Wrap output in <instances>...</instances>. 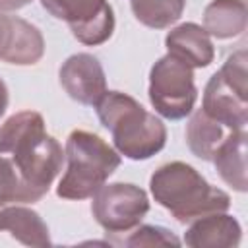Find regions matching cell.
I'll list each match as a JSON object with an SVG mask.
<instances>
[{"mask_svg":"<svg viewBox=\"0 0 248 248\" xmlns=\"http://www.w3.org/2000/svg\"><path fill=\"white\" fill-rule=\"evenodd\" d=\"M0 153L12 155L23 182L41 198L64 161L62 145L46 134L45 118L35 110L16 112L0 126Z\"/></svg>","mask_w":248,"mask_h":248,"instance_id":"6da1fadb","label":"cell"},{"mask_svg":"<svg viewBox=\"0 0 248 248\" xmlns=\"http://www.w3.org/2000/svg\"><path fill=\"white\" fill-rule=\"evenodd\" d=\"M95 110L101 124L110 132L114 149L132 161H145L167 143L163 120L145 110L128 93L105 91Z\"/></svg>","mask_w":248,"mask_h":248,"instance_id":"7a4b0ae2","label":"cell"},{"mask_svg":"<svg viewBox=\"0 0 248 248\" xmlns=\"http://www.w3.org/2000/svg\"><path fill=\"white\" fill-rule=\"evenodd\" d=\"M153 200L165 207L178 223H192L209 213H223L231 207V198L211 186L192 165L172 161L161 165L149 178Z\"/></svg>","mask_w":248,"mask_h":248,"instance_id":"3957f363","label":"cell"},{"mask_svg":"<svg viewBox=\"0 0 248 248\" xmlns=\"http://www.w3.org/2000/svg\"><path fill=\"white\" fill-rule=\"evenodd\" d=\"M64 155L68 169L58 182L56 194L64 200H87L120 167V153L101 136L74 130L66 140Z\"/></svg>","mask_w":248,"mask_h":248,"instance_id":"277c9868","label":"cell"},{"mask_svg":"<svg viewBox=\"0 0 248 248\" xmlns=\"http://www.w3.org/2000/svg\"><path fill=\"white\" fill-rule=\"evenodd\" d=\"M192 70L194 68L169 52L151 66L149 103L157 114L169 120H180L194 110L198 89Z\"/></svg>","mask_w":248,"mask_h":248,"instance_id":"5b68a950","label":"cell"},{"mask_svg":"<svg viewBox=\"0 0 248 248\" xmlns=\"http://www.w3.org/2000/svg\"><path fill=\"white\" fill-rule=\"evenodd\" d=\"M149 211L145 190L128 182L103 184L91 202L95 221L107 232H128L136 229Z\"/></svg>","mask_w":248,"mask_h":248,"instance_id":"8992f818","label":"cell"},{"mask_svg":"<svg viewBox=\"0 0 248 248\" xmlns=\"http://www.w3.org/2000/svg\"><path fill=\"white\" fill-rule=\"evenodd\" d=\"M43 8L70 25L72 35L87 45L107 43L114 31V12L107 0H41Z\"/></svg>","mask_w":248,"mask_h":248,"instance_id":"52a82bcc","label":"cell"},{"mask_svg":"<svg viewBox=\"0 0 248 248\" xmlns=\"http://www.w3.org/2000/svg\"><path fill=\"white\" fill-rule=\"evenodd\" d=\"M58 79L70 99L95 107L107 91V78L101 62L89 52H78L60 66Z\"/></svg>","mask_w":248,"mask_h":248,"instance_id":"ba28073f","label":"cell"},{"mask_svg":"<svg viewBox=\"0 0 248 248\" xmlns=\"http://www.w3.org/2000/svg\"><path fill=\"white\" fill-rule=\"evenodd\" d=\"M45 54V39L33 23L0 12V60L16 66H33Z\"/></svg>","mask_w":248,"mask_h":248,"instance_id":"9c48e42d","label":"cell"},{"mask_svg":"<svg viewBox=\"0 0 248 248\" xmlns=\"http://www.w3.org/2000/svg\"><path fill=\"white\" fill-rule=\"evenodd\" d=\"M244 91L231 85L221 72H215L203 91L202 110L223 124L227 130H246L248 124V103Z\"/></svg>","mask_w":248,"mask_h":248,"instance_id":"30bf717a","label":"cell"},{"mask_svg":"<svg viewBox=\"0 0 248 248\" xmlns=\"http://www.w3.org/2000/svg\"><path fill=\"white\" fill-rule=\"evenodd\" d=\"M240 223L225 211L194 219L184 232V244L192 248H234L240 244Z\"/></svg>","mask_w":248,"mask_h":248,"instance_id":"8fae6325","label":"cell"},{"mask_svg":"<svg viewBox=\"0 0 248 248\" xmlns=\"http://www.w3.org/2000/svg\"><path fill=\"white\" fill-rule=\"evenodd\" d=\"M165 46L169 54L186 62L190 68H205L215 58L211 37L194 21H186L170 29L165 37Z\"/></svg>","mask_w":248,"mask_h":248,"instance_id":"7c38bea8","label":"cell"},{"mask_svg":"<svg viewBox=\"0 0 248 248\" xmlns=\"http://www.w3.org/2000/svg\"><path fill=\"white\" fill-rule=\"evenodd\" d=\"M246 130H231L215 149L211 161L223 178L236 192H246Z\"/></svg>","mask_w":248,"mask_h":248,"instance_id":"4fadbf2b","label":"cell"},{"mask_svg":"<svg viewBox=\"0 0 248 248\" xmlns=\"http://www.w3.org/2000/svg\"><path fill=\"white\" fill-rule=\"evenodd\" d=\"M0 231H8L17 242L25 246H50V232L43 217L23 205L0 207Z\"/></svg>","mask_w":248,"mask_h":248,"instance_id":"5bb4252c","label":"cell"},{"mask_svg":"<svg viewBox=\"0 0 248 248\" xmlns=\"http://www.w3.org/2000/svg\"><path fill=\"white\" fill-rule=\"evenodd\" d=\"M248 8L244 0H211L203 10V29L213 39H232L246 31Z\"/></svg>","mask_w":248,"mask_h":248,"instance_id":"9a60e30c","label":"cell"},{"mask_svg":"<svg viewBox=\"0 0 248 248\" xmlns=\"http://www.w3.org/2000/svg\"><path fill=\"white\" fill-rule=\"evenodd\" d=\"M225 138V126L207 116L202 108H198L186 124V143L190 151L202 161H211L215 149Z\"/></svg>","mask_w":248,"mask_h":248,"instance_id":"2e32d148","label":"cell"},{"mask_svg":"<svg viewBox=\"0 0 248 248\" xmlns=\"http://www.w3.org/2000/svg\"><path fill=\"white\" fill-rule=\"evenodd\" d=\"M140 23L151 29H167L176 23L186 8V0H130Z\"/></svg>","mask_w":248,"mask_h":248,"instance_id":"e0dca14e","label":"cell"},{"mask_svg":"<svg viewBox=\"0 0 248 248\" xmlns=\"http://www.w3.org/2000/svg\"><path fill=\"white\" fill-rule=\"evenodd\" d=\"M39 200L41 196L23 182L14 161L0 157V207L8 203H33Z\"/></svg>","mask_w":248,"mask_h":248,"instance_id":"ac0fdd59","label":"cell"},{"mask_svg":"<svg viewBox=\"0 0 248 248\" xmlns=\"http://www.w3.org/2000/svg\"><path fill=\"white\" fill-rule=\"evenodd\" d=\"M182 240L169 229L159 225H138L124 240V246H180Z\"/></svg>","mask_w":248,"mask_h":248,"instance_id":"d6986e66","label":"cell"},{"mask_svg":"<svg viewBox=\"0 0 248 248\" xmlns=\"http://www.w3.org/2000/svg\"><path fill=\"white\" fill-rule=\"evenodd\" d=\"M31 0H0V12H16L27 6Z\"/></svg>","mask_w":248,"mask_h":248,"instance_id":"ffe728a7","label":"cell"},{"mask_svg":"<svg viewBox=\"0 0 248 248\" xmlns=\"http://www.w3.org/2000/svg\"><path fill=\"white\" fill-rule=\"evenodd\" d=\"M8 101H10V97H8V87H6L4 79L0 78V118L4 116V112H6V108H8Z\"/></svg>","mask_w":248,"mask_h":248,"instance_id":"44dd1931","label":"cell"}]
</instances>
